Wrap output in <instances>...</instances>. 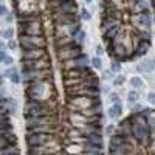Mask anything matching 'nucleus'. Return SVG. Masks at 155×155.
Wrapping results in <instances>:
<instances>
[{"label":"nucleus","instance_id":"1","mask_svg":"<svg viewBox=\"0 0 155 155\" xmlns=\"http://www.w3.org/2000/svg\"><path fill=\"white\" fill-rule=\"evenodd\" d=\"M25 98H26V103H31V101H54V99H56L54 84L51 81H40V82L26 84Z\"/></svg>","mask_w":155,"mask_h":155},{"label":"nucleus","instance_id":"2","mask_svg":"<svg viewBox=\"0 0 155 155\" xmlns=\"http://www.w3.org/2000/svg\"><path fill=\"white\" fill-rule=\"evenodd\" d=\"M26 132H56V133H59L61 123L58 120V115L28 118L26 120Z\"/></svg>","mask_w":155,"mask_h":155},{"label":"nucleus","instance_id":"3","mask_svg":"<svg viewBox=\"0 0 155 155\" xmlns=\"http://www.w3.org/2000/svg\"><path fill=\"white\" fill-rule=\"evenodd\" d=\"M45 115H58V107L54 101H31L26 103L23 118L28 120L33 116H45Z\"/></svg>","mask_w":155,"mask_h":155},{"label":"nucleus","instance_id":"4","mask_svg":"<svg viewBox=\"0 0 155 155\" xmlns=\"http://www.w3.org/2000/svg\"><path fill=\"white\" fill-rule=\"evenodd\" d=\"M64 120H65V124H68L71 127H87L96 121H103V120H98V118L85 116L79 110H70V109L64 110Z\"/></svg>","mask_w":155,"mask_h":155},{"label":"nucleus","instance_id":"5","mask_svg":"<svg viewBox=\"0 0 155 155\" xmlns=\"http://www.w3.org/2000/svg\"><path fill=\"white\" fill-rule=\"evenodd\" d=\"M96 104H101V98L99 96H67L65 109L84 110V109H90Z\"/></svg>","mask_w":155,"mask_h":155},{"label":"nucleus","instance_id":"6","mask_svg":"<svg viewBox=\"0 0 155 155\" xmlns=\"http://www.w3.org/2000/svg\"><path fill=\"white\" fill-rule=\"evenodd\" d=\"M61 138V135L56 132H26V144L28 148H37V146H43L56 141Z\"/></svg>","mask_w":155,"mask_h":155},{"label":"nucleus","instance_id":"7","mask_svg":"<svg viewBox=\"0 0 155 155\" xmlns=\"http://www.w3.org/2000/svg\"><path fill=\"white\" fill-rule=\"evenodd\" d=\"M19 45L22 50H33V48H47L48 40L45 36H31V34H23L19 36Z\"/></svg>","mask_w":155,"mask_h":155},{"label":"nucleus","instance_id":"8","mask_svg":"<svg viewBox=\"0 0 155 155\" xmlns=\"http://www.w3.org/2000/svg\"><path fill=\"white\" fill-rule=\"evenodd\" d=\"M129 20H130V25L135 26V28H146V30H151L154 17H152L151 10H144V11H140V13L130 14Z\"/></svg>","mask_w":155,"mask_h":155},{"label":"nucleus","instance_id":"9","mask_svg":"<svg viewBox=\"0 0 155 155\" xmlns=\"http://www.w3.org/2000/svg\"><path fill=\"white\" fill-rule=\"evenodd\" d=\"M51 59L47 54L42 59H22V67L20 71H28V70H42V68H50Z\"/></svg>","mask_w":155,"mask_h":155},{"label":"nucleus","instance_id":"10","mask_svg":"<svg viewBox=\"0 0 155 155\" xmlns=\"http://www.w3.org/2000/svg\"><path fill=\"white\" fill-rule=\"evenodd\" d=\"M23 34H31V36H40L43 34V26L39 19L26 22V23H19V36Z\"/></svg>","mask_w":155,"mask_h":155},{"label":"nucleus","instance_id":"11","mask_svg":"<svg viewBox=\"0 0 155 155\" xmlns=\"http://www.w3.org/2000/svg\"><path fill=\"white\" fill-rule=\"evenodd\" d=\"M95 75L88 65H81V67H73L68 70H62V79H70V78H81V76H90Z\"/></svg>","mask_w":155,"mask_h":155},{"label":"nucleus","instance_id":"12","mask_svg":"<svg viewBox=\"0 0 155 155\" xmlns=\"http://www.w3.org/2000/svg\"><path fill=\"white\" fill-rule=\"evenodd\" d=\"M123 25V20L121 19H115V17H109V16H103L101 17V25H99V30L101 33L110 30V28H115V26H121Z\"/></svg>","mask_w":155,"mask_h":155},{"label":"nucleus","instance_id":"13","mask_svg":"<svg viewBox=\"0 0 155 155\" xmlns=\"http://www.w3.org/2000/svg\"><path fill=\"white\" fill-rule=\"evenodd\" d=\"M48 54L47 48H33V50H22V59H42Z\"/></svg>","mask_w":155,"mask_h":155},{"label":"nucleus","instance_id":"14","mask_svg":"<svg viewBox=\"0 0 155 155\" xmlns=\"http://www.w3.org/2000/svg\"><path fill=\"white\" fill-rule=\"evenodd\" d=\"M149 48H151V40H136L135 45H133V54H135V58L144 56Z\"/></svg>","mask_w":155,"mask_h":155},{"label":"nucleus","instance_id":"15","mask_svg":"<svg viewBox=\"0 0 155 155\" xmlns=\"http://www.w3.org/2000/svg\"><path fill=\"white\" fill-rule=\"evenodd\" d=\"M3 75H5V78L10 79L13 84H19V82H20V79H22V78H20V75H19V71H17V68H16L14 65L8 67V68L5 70Z\"/></svg>","mask_w":155,"mask_h":155},{"label":"nucleus","instance_id":"16","mask_svg":"<svg viewBox=\"0 0 155 155\" xmlns=\"http://www.w3.org/2000/svg\"><path fill=\"white\" fill-rule=\"evenodd\" d=\"M141 113L146 116V123H148L149 129L154 130L155 129V109H141Z\"/></svg>","mask_w":155,"mask_h":155},{"label":"nucleus","instance_id":"17","mask_svg":"<svg viewBox=\"0 0 155 155\" xmlns=\"http://www.w3.org/2000/svg\"><path fill=\"white\" fill-rule=\"evenodd\" d=\"M0 103H2L5 107H6V110L10 115H14L16 110H17V101L14 98H6V96H2V99H0Z\"/></svg>","mask_w":155,"mask_h":155},{"label":"nucleus","instance_id":"18","mask_svg":"<svg viewBox=\"0 0 155 155\" xmlns=\"http://www.w3.org/2000/svg\"><path fill=\"white\" fill-rule=\"evenodd\" d=\"M121 113H123V106H121V103H115V104H110V107L107 109V115H109V118H120L121 116Z\"/></svg>","mask_w":155,"mask_h":155},{"label":"nucleus","instance_id":"19","mask_svg":"<svg viewBox=\"0 0 155 155\" xmlns=\"http://www.w3.org/2000/svg\"><path fill=\"white\" fill-rule=\"evenodd\" d=\"M121 26H123V25H121ZM121 26H115V28H110V30L104 31V33H103V40H104V43H107V42H110L112 39H115L116 34L120 33Z\"/></svg>","mask_w":155,"mask_h":155},{"label":"nucleus","instance_id":"20","mask_svg":"<svg viewBox=\"0 0 155 155\" xmlns=\"http://www.w3.org/2000/svg\"><path fill=\"white\" fill-rule=\"evenodd\" d=\"M67 30H68V36H70V37H71V39H75L76 36L79 34V31H81V23H79V22L73 23V25L67 26Z\"/></svg>","mask_w":155,"mask_h":155},{"label":"nucleus","instance_id":"21","mask_svg":"<svg viewBox=\"0 0 155 155\" xmlns=\"http://www.w3.org/2000/svg\"><path fill=\"white\" fill-rule=\"evenodd\" d=\"M129 84H130V87H133V88H141V87L144 85V81H143L140 76H132V78L129 79Z\"/></svg>","mask_w":155,"mask_h":155},{"label":"nucleus","instance_id":"22","mask_svg":"<svg viewBox=\"0 0 155 155\" xmlns=\"http://www.w3.org/2000/svg\"><path fill=\"white\" fill-rule=\"evenodd\" d=\"M140 65H141V68H143V73H151V71L155 68L154 61H144V62L140 64Z\"/></svg>","mask_w":155,"mask_h":155},{"label":"nucleus","instance_id":"23","mask_svg":"<svg viewBox=\"0 0 155 155\" xmlns=\"http://www.w3.org/2000/svg\"><path fill=\"white\" fill-rule=\"evenodd\" d=\"M138 99H140V93L136 92V88L130 90V92H129V95H127V101H129V104H133V103H136Z\"/></svg>","mask_w":155,"mask_h":155},{"label":"nucleus","instance_id":"24","mask_svg":"<svg viewBox=\"0 0 155 155\" xmlns=\"http://www.w3.org/2000/svg\"><path fill=\"white\" fill-rule=\"evenodd\" d=\"M90 62H92V67L93 68H103V59L99 58V56H95V58H92L90 59Z\"/></svg>","mask_w":155,"mask_h":155},{"label":"nucleus","instance_id":"25","mask_svg":"<svg viewBox=\"0 0 155 155\" xmlns=\"http://www.w3.org/2000/svg\"><path fill=\"white\" fill-rule=\"evenodd\" d=\"M2 36L6 39V40H10V39H13V36H14V30H13V26H8V28H5L3 31H2Z\"/></svg>","mask_w":155,"mask_h":155},{"label":"nucleus","instance_id":"26","mask_svg":"<svg viewBox=\"0 0 155 155\" xmlns=\"http://www.w3.org/2000/svg\"><path fill=\"white\" fill-rule=\"evenodd\" d=\"M124 81H126L124 75H116V76L113 78V85H115V87H121V85L124 84Z\"/></svg>","mask_w":155,"mask_h":155},{"label":"nucleus","instance_id":"27","mask_svg":"<svg viewBox=\"0 0 155 155\" xmlns=\"http://www.w3.org/2000/svg\"><path fill=\"white\" fill-rule=\"evenodd\" d=\"M109 103L110 104H115V103H121V99H120V95L115 93V92H110L109 93Z\"/></svg>","mask_w":155,"mask_h":155},{"label":"nucleus","instance_id":"28","mask_svg":"<svg viewBox=\"0 0 155 155\" xmlns=\"http://www.w3.org/2000/svg\"><path fill=\"white\" fill-rule=\"evenodd\" d=\"M79 17H81L82 20H90V19H92V14H90V11L87 10V8H82V10H81Z\"/></svg>","mask_w":155,"mask_h":155},{"label":"nucleus","instance_id":"29","mask_svg":"<svg viewBox=\"0 0 155 155\" xmlns=\"http://www.w3.org/2000/svg\"><path fill=\"white\" fill-rule=\"evenodd\" d=\"M85 37H87V33L81 30V31H79V34L76 36L75 39H76V42H78V43H81V45H82V43L85 42Z\"/></svg>","mask_w":155,"mask_h":155},{"label":"nucleus","instance_id":"30","mask_svg":"<svg viewBox=\"0 0 155 155\" xmlns=\"http://www.w3.org/2000/svg\"><path fill=\"white\" fill-rule=\"evenodd\" d=\"M110 70L113 71V73H118L121 70V62H118V61H112V64H110Z\"/></svg>","mask_w":155,"mask_h":155},{"label":"nucleus","instance_id":"31","mask_svg":"<svg viewBox=\"0 0 155 155\" xmlns=\"http://www.w3.org/2000/svg\"><path fill=\"white\" fill-rule=\"evenodd\" d=\"M6 48H8V50H16V48H17V42H16L14 39H10V40L6 42Z\"/></svg>","mask_w":155,"mask_h":155},{"label":"nucleus","instance_id":"32","mask_svg":"<svg viewBox=\"0 0 155 155\" xmlns=\"http://www.w3.org/2000/svg\"><path fill=\"white\" fill-rule=\"evenodd\" d=\"M104 81H109V79H112L113 78V71L112 70H106L104 73H103V76H101Z\"/></svg>","mask_w":155,"mask_h":155},{"label":"nucleus","instance_id":"33","mask_svg":"<svg viewBox=\"0 0 155 155\" xmlns=\"http://www.w3.org/2000/svg\"><path fill=\"white\" fill-rule=\"evenodd\" d=\"M141 104H138V103H133V104H130V110H132V113H136V112H141Z\"/></svg>","mask_w":155,"mask_h":155},{"label":"nucleus","instance_id":"34","mask_svg":"<svg viewBox=\"0 0 155 155\" xmlns=\"http://www.w3.org/2000/svg\"><path fill=\"white\" fill-rule=\"evenodd\" d=\"M115 129H116V127H115L113 124H109V126L106 127V135H107V136H110L112 133H115Z\"/></svg>","mask_w":155,"mask_h":155},{"label":"nucleus","instance_id":"35","mask_svg":"<svg viewBox=\"0 0 155 155\" xmlns=\"http://www.w3.org/2000/svg\"><path fill=\"white\" fill-rule=\"evenodd\" d=\"M2 64H5L6 67H11V65H14V59H13L11 56H6V58H5V61H3Z\"/></svg>","mask_w":155,"mask_h":155},{"label":"nucleus","instance_id":"36","mask_svg":"<svg viewBox=\"0 0 155 155\" xmlns=\"http://www.w3.org/2000/svg\"><path fill=\"white\" fill-rule=\"evenodd\" d=\"M95 53H96V56L101 58L103 54H104V48L101 47V45H96V47H95Z\"/></svg>","mask_w":155,"mask_h":155},{"label":"nucleus","instance_id":"37","mask_svg":"<svg viewBox=\"0 0 155 155\" xmlns=\"http://www.w3.org/2000/svg\"><path fill=\"white\" fill-rule=\"evenodd\" d=\"M148 101H149L152 106H155V92H149V93H148Z\"/></svg>","mask_w":155,"mask_h":155},{"label":"nucleus","instance_id":"38","mask_svg":"<svg viewBox=\"0 0 155 155\" xmlns=\"http://www.w3.org/2000/svg\"><path fill=\"white\" fill-rule=\"evenodd\" d=\"M6 13H8V10H6V6H5L3 3H0V17H3V16H6Z\"/></svg>","mask_w":155,"mask_h":155},{"label":"nucleus","instance_id":"39","mask_svg":"<svg viewBox=\"0 0 155 155\" xmlns=\"http://www.w3.org/2000/svg\"><path fill=\"white\" fill-rule=\"evenodd\" d=\"M14 16H16V14H13V13H6V16H5V17H6V22H13Z\"/></svg>","mask_w":155,"mask_h":155},{"label":"nucleus","instance_id":"40","mask_svg":"<svg viewBox=\"0 0 155 155\" xmlns=\"http://www.w3.org/2000/svg\"><path fill=\"white\" fill-rule=\"evenodd\" d=\"M5 58H6V53H5V50H0V64H2V62L5 61Z\"/></svg>","mask_w":155,"mask_h":155},{"label":"nucleus","instance_id":"41","mask_svg":"<svg viewBox=\"0 0 155 155\" xmlns=\"http://www.w3.org/2000/svg\"><path fill=\"white\" fill-rule=\"evenodd\" d=\"M0 50H6V43L3 40H0Z\"/></svg>","mask_w":155,"mask_h":155},{"label":"nucleus","instance_id":"42","mask_svg":"<svg viewBox=\"0 0 155 155\" xmlns=\"http://www.w3.org/2000/svg\"><path fill=\"white\" fill-rule=\"evenodd\" d=\"M101 92H106V93H110V92H109V87H107V85H104V87L101 88Z\"/></svg>","mask_w":155,"mask_h":155},{"label":"nucleus","instance_id":"43","mask_svg":"<svg viewBox=\"0 0 155 155\" xmlns=\"http://www.w3.org/2000/svg\"><path fill=\"white\" fill-rule=\"evenodd\" d=\"M84 2H85V3L88 5V3H92V2H93V0H84Z\"/></svg>","mask_w":155,"mask_h":155},{"label":"nucleus","instance_id":"44","mask_svg":"<svg viewBox=\"0 0 155 155\" xmlns=\"http://www.w3.org/2000/svg\"><path fill=\"white\" fill-rule=\"evenodd\" d=\"M61 155H71V154H65V152H62Z\"/></svg>","mask_w":155,"mask_h":155},{"label":"nucleus","instance_id":"45","mask_svg":"<svg viewBox=\"0 0 155 155\" xmlns=\"http://www.w3.org/2000/svg\"><path fill=\"white\" fill-rule=\"evenodd\" d=\"M0 3H3V0H0Z\"/></svg>","mask_w":155,"mask_h":155},{"label":"nucleus","instance_id":"46","mask_svg":"<svg viewBox=\"0 0 155 155\" xmlns=\"http://www.w3.org/2000/svg\"><path fill=\"white\" fill-rule=\"evenodd\" d=\"M154 64H155V59H154Z\"/></svg>","mask_w":155,"mask_h":155}]
</instances>
